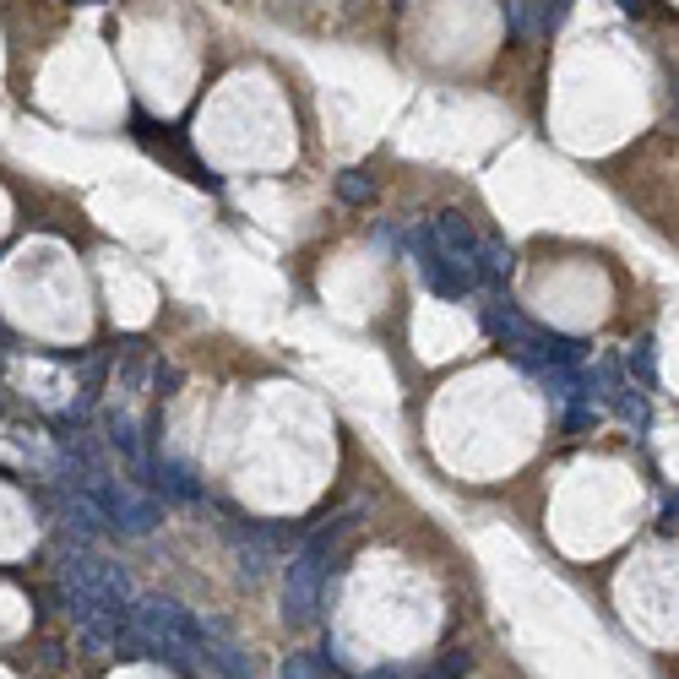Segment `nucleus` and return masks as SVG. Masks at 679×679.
I'll return each instance as SVG.
<instances>
[{
    "label": "nucleus",
    "instance_id": "nucleus-15",
    "mask_svg": "<svg viewBox=\"0 0 679 679\" xmlns=\"http://www.w3.org/2000/svg\"><path fill=\"white\" fill-rule=\"evenodd\" d=\"M614 5H620L625 16H642V11H647V0H614Z\"/></svg>",
    "mask_w": 679,
    "mask_h": 679
},
{
    "label": "nucleus",
    "instance_id": "nucleus-16",
    "mask_svg": "<svg viewBox=\"0 0 679 679\" xmlns=\"http://www.w3.org/2000/svg\"><path fill=\"white\" fill-rule=\"evenodd\" d=\"M664 528H669V533H675V528H679V495H675V500H669V511H664Z\"/></svg>",
    "mask_w": 679,
    "mask_h": 679
},
{
    "label": "nucleus",
    "instance_id": "nucleus-19",
    "mask_svg": "<svg viewBox=\"0 0 679 679\" xmlns=\"http://www.w3.org/2000/svg\"><path fill=\"white\" fill-rule=\"evenodd\" d=\"M392 5H407V0H392Z\"/></svg>",
    "mask_w": 679,
    "mask_h": 679
},
{
    "label": "nucleus",
    "instance_id": "nucleus-5",
    "mask_svg": "<svg viewBox=\"0 0 679 679\" xmlns=\"http://www.w3.org/2000/svg\"><path fill=\"white\" fill-rule=\"evenodd\" d=\"M147 473H152V484H158L169 500H202V495H207V490L191 479V468H180V462H152Z\"/></svg>",
    "mask_w": 679,
    "mask_h": 679
},
{
    "label": "nucleus",
    "instance_id": "nucleus-8",
    "mask_svg": "<svg viewBox=\"0 0 679 679\" xmlns=\"http://www.w3.org/2000/svg\"><path fill=\"white\" fill-rule=\"evenodd\" d=\"M625 370H631V381H636L642 392H658V343H653V337H642V343L631 348Z\"/></svg>",
    "mask_w": 679,
    "mask_h": 679
},
{
    "label": "nucleus",
    "instance_id": "nucleus-11",
    "mask_svg": "<svg viewBox=\"0 0 679 679\" xmlns=\"http://www.w3.org/2000/svg\"><path fill=\"white\" fill-rule=\"evenodd\" d=\"M614 407H620V418L631 424V429H653V407H647V392H636V387H620L614 392Z\"/></svg>",
    "mask_w": 679,
    "mask_h": 679
},
{
    "label": "nucleus",
    "instance_id": "nucleus-18",
    "mask_svg": "<svg viewBox=\"0 0 679 679\" xmlns=\"http://www.w3.org/2000/svg\"><path fill=\"white\" fill-rule=\"evenodd\" d=\"M675 115H679V88H675Z\"/></svg>",
    "mask_w": 679,
    "mask_h": 679
},
{
    "label": "nucleus",
    "instance_id": "nucleus-10",
    "mask_svg": "<svg viewBox=\"0 0 679 679\" xmlns=\"http://www.w3.org/2000/svg\"><path fill=\"white\" fill-rule=\"evenodd\" d=\"M337 202H348V207L376 202V174H365V169H343V174H337Z\"/></svg>",
    "mask_w": 679,
    "mask_h": 679
},
{
    "label": "nucleus",
    "instance_id": "nucleus-4",
    "mask_svg": "<svg viewBox=\"0 0 679 679\" xmlns=\"http://www.w3.org/2000/svg\"><path fill=\"white\" fill-rule=\"evenodd\" d=\"M484 332H490V337H500L506 348H522V343L533 337V321H522V310H517V304L495 299V304H484Z\"/></svg>",
    "mask_w": 679,
    "mask_h": 679
},
{
    "label": "nucleus",
    "instance_id": "nucleus-9",
    "mask_svg": "<svg viewBox=\"0 0 679 679\" xmlns=\"http://www.w3.org/2000/svg\"><path fill=\"white\" fill-rule=\"evenodd\" d=\"M506 22H511V33H517V38H549L539 0H506Z\"/></svg>",
    "mask_w": 679,
    "mask_h": 679
},
{
    "label": "nucleus",
    "instance_id": "nucleus-14",
    "mask_svg": "<svg viewBox=\"0 0 679 679\" xmlns=\"http://www.w3.org/2000/svg\"><path fill=\"white\" fill-rule=\"evenodd\" d=\"M565 11H571V0H554V5H549V0H543V27H549V33H554V27H560V22H565Z\"/></svg>",
    "mask_w": 679,
    "mask_h": 679
},
{
    "label": "nucleus",
    "instance_id": "nucleus-17",
    "mask_svg": "<svg viewBox=\"0 0 679 679\" xmlns=\"http://www.w3.org/2000/svg\"><path fill=\"white\" fill-rule=\"evenodd\" d=\"M71 5H104V0H71Z\"/></svg>",
    "mask_w": 679,
    "mask_h": 679
},
{
    "label": "nucleus",
    "instance_id": "nucleus-12",
    "mask_svg": "<svg viewBox=\"0 0 679 679\" xmlns=\"http://www.w3.org/2000/svg\"><path fill=\"white\" fill-rule=\"evenodd\" d=\"M598 424V407L592 398H576V403H565V435H587Z\"/></svg>",
    "mask_w": 679,
    "mask_h": 679
},
{
    "label": "nucleus",
    "instance_id": "nucleus-13",
    "mask_svg": "<svg viewBox=\"0 0 679 679\" xmlns=\"http://www.w3.org/2000/svg\"><path fill=\"white\" fill-rule=\"evenodd\" d=\"M283 679H321V669L304 658V653H288V664H283Z\"/></svg>",
    "mask_w": 679,
    "mask_h": 679
},
{
    "label": "nucleus",
    "instance_id": "nucleus-6",
    "mask_svg": "<svg viewBox=\"0 0 679 679\" xmlns=\"http://www.w3.org/2000/svg\"><path fill=\"white\" fill-rule=\"evenodd\" d=\"M517 272V256H511V245H500V240H484L479 245V283H490V288H506V277Z\"/></svg>",
    "mask_w": 679,
    "mask_h": 679
},
{
    "label": "nucleus",
    "instance_id": "nucleus-7",
    "mask_svg": "<svg viewBox=\"0 0 679 679\" xmlns=\"http://www.w3.org/2000/svg\"><path fill=\"white\" fill-rule=\"evenodd\" d=\"M207 669H212L218 679H251V658H245L234 642L212 636V647H207Z\"/></svg>",
    "mask_w": 679,
    "mask_h": 679
},
{
    "label": "nucleus",
    "instance_id": "nucleus-1",
    "mask_svg": "<svg viewBox=\"0 0 679 679\" xmlns=\"http://www.w3.org/2000/svg\"><path fill=\"white\" fill-rule=\"evenodd\" d=\"M343 528H348V517H332L326 528H315L310 539L299 543V554L288 560V571H283V620H288V625H310V620L321 614L326 554H332V543L343 539Z\"/></svg>",
    "mask_w": 679,
    "mask_h": 679
},
{
    "label": "nucleus",
    "instance_id": "nucleus-3",
    "mask_svg": "<svg viewBox=\"0 0 679 679\" xmlns=\"http://www.w3.org/2000/svg\"><path fill=\"white\" fill-rule=\"evenodd\" d=\"M136 136H141V147H152L163 163L185 169V180H196V185H218V180H212V169H207L202 158H191V152H185V136H180V131L152 126V120H141V115H136Z\"/></svg>",
    "mask_w": 679,
    "mask_h": 679
},
{
    "label": "nucleus",
    "instance_id": "nucleus-2",
    "mask_svg": "<svg viewBox=\"0 0 679 679\" xmlns=\"http://www.w3.org/2000/svg\"><path fill=\"white\" fill-rule=\"evenodd\" d=\"M77 495H88L93 511L104 517V528H115V533H126V539H141V533H152V528L163 522V506H158L152 495H136V490H126L120 479H110V473H99V468L77 479Z\"/></svg>",
    "mask_w": 679,
    "mask_h": 679
}]
</instances>
